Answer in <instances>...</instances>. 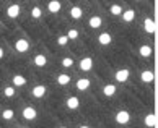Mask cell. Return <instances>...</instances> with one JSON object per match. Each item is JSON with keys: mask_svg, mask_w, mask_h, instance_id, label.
I'll return each mask as SVG.
<instances>
[{"mask_svg": "<svg viewBox=\"0 0 158 128\" xmlns=\"http://www.w3.org/2000/svg\"><path fill=\"white\" fill-rule=\"evenodd\" d=\"M129 120H131V114L127 112V110H121V112L116 114V122L121 125H126L129 123Z\"/></svg>", "mask_w": 158, "mask_h": 128, "instance_id": "6da1fadb", "label": "cell"}, {"mask_svg": "<svg viewBox=\"0 0 158 128\" xmlns=\"http://www.w3.org/2000/svg\"><path fill=\"white\" fill-rule=\"evenodd\" d=\"M143 29L147 31L148 34L156 33V23L152 20V18H147V20H145V23H143Z\"/></svg>", "mask_w": 158, "mask_h": 128, "instance_id": "7a4b0ae2", "label": "cell"}, {"mask_svg": "<svg viewBox=\"0 0 158 128\" xmlns=\"http://www.w3.org/2000/svg\"><path fill=\"white\" fill-rule=\"evenodd\" d=\"M15 49L18 52H26L28 49H30V44H28L26 39H18V41H16V44H15Z\"/></svg>", "mask_w": 158, "mask_h": 128, "instance_id": "3957f363", "label": "cell"}, {"mask_svg": "<svg viewBox=\"0 0 158 128\" xmlns=\"http://www.w3.org/2000/svg\"><path fill=\"white\" fill-rule=\"evenodd\" d=\"M91 67H93L91 57H85V59H81V62H80V68L83 70V72H88V70H91Z\"/></svg>", "mask_w": 158, "mask_h": 128, "instance_id": "277c9868", "label": "cell"}, {"mask_svg": "<svg viewBox=\"0 0 158 128\" xmlns=\"http://www.w3.org/2000/svg\"><path fill=\"white\" fill-rule=\"evenodd\" d=\"M127 78H129V70H127V68L116 72V80H118L119 83H124V81H127Z\"/></svg>", "mask_w": 158, "mask_h": 128, "instance_id": "5b68a950", "label": "cell"}, {"mask_svg": "<svg viewBox=\"0 0 158 128\" xmlns=\"http://www.w3.org/2000/svg\"><path fill=\"white\" fill-rule=\"evenodd\" d=\"M98 41H99V44H101V45H108V44H111L113 37H111V34H108V33H101L98 36Z\"/></svg>", "mask_w": 158, "mask_h": 128, "instance_id": "8992f818", "label": "cell"}, {"mask_svg": "<svg viewBox=\"0 0 158 128\" xmlns=\"http://www.w3.org/2000/svg\"><path fill=\"white\" fill-rule=\"evenodd\" d=\"M23 117H25L26 120H34L36 118V110H34L33 107H26L25 110H23Z\"/></svg>", "mask_w": 158, "mask_h": 128, "instance_id": "52a82bcc", "label": "cell"}, {"mask_svg": "<svg viewBox=\"0 0 158 128\" xmlns=\"http://www.w3.org/2000/svg\"><path fill=\"white\" fill-rule=\"evenodd\" d=\"M140 78H142L143 83H152V81H153V78H155V75H153V72H150V70H147V72H142V75H140Z\"/></svg>", "mask_w": 158, "mask_h": 128, "instance_id": "ba28073f", "label": "cell"}, {"mask_svg": "<svg viewBox=\"0 0 158 128\" xmlns=\"http://www.w3.org/2000/svg\"><path fill=\"white\" fill-rule=\"evenodd\" d=\"M88 88H90V80L81 78V80L77 81V89H80V91H86Z\"/></svg>", "mask_w": 158, "mask_h": 128, "instance_id": "9c48e42d", "label": "cell"}, {"mask_svg": "<svg viewBox=\"0 0 158 128\" xmlns=\"http://www.w3.org/2000/svg\"><path fill=\"white\" fill-rule=\"evenodd\" d=\"M145 125L150 126V128L156 126V115L155 114H148L147 117H145Z\"/></svg>", "mask_w": 158, "mask_h": 128, "instance_id": "30bf717a", "label": "cell"}, {"mask_svg": "<svg viewBox=\"0 0 158 128\" xmlns=\"http://www.w3.org/2000/svg\"><path fill=\"white\" fill-rule=\"evenodd\" d=\"M7 15L10 16V18H16V16L20 15V7H18V5H11V7H8Z\"/></svg>", "mask_w": 158, "mask_h": 128, "instance_id": "8fae6325", "label": "cell"}, {"mask_svg": "<svg viewBox=\"0 0 158 128\" xmlns=\"http://www.w3.org/2000/svg\"><path fill=\"white\" fill-rule=\"evenodd\" d=\"M44 94H46V88H44V86L39 84V86H34V88H33V96L34 97L39 99V97H43Z\"/></svg>", "mask_w": 158, "mask_h": 128, "instance_id": "7c38bea8", "label": "cell"}, {"mask_svg": "<svg viewBox=\"0 0 158 128\" xmlns=\"http://www.w3.org/2000/svg\"><path fill=\"white\" fill-rule=\"evenodd\" d=\"M116 89H118V88H116L114 84H106V86L103 88V92H104V96L111 97V96H114V94H116Z\"/></svg>", "mask_w": 158, "mask_h": 128, "instance_id": "4fadbf2b", "label": "cell"}, {"mask_svg": "<svg viewBox=\"0 0 158 128\" xmlns=\"http://www.w3.org/2000/svg\"><path fill=\"white\" fill-rule=\"evenodd\" d=\"M48 8H49L51 13H59V10H60V2H57V0H52V2H49Z\"/></svg>", "mask_w": 158, "mask_h": 128, "instance_id": "5bb4252c", "label": "cell"}, {"mask_svg": "<svg viewBox=\"0 0 158 128\" xmlns=\"http://www.w3.org/2000/svg\"><path fill=\"white\" fill-rule=\"evenodd\" d=\"M78 97H75V96H72V97H69L67 99V107L69 109H77L78 107Z\"/></svg>", "mask_w": 158, "mask_h": 128, "instance_id": "9a60e30c", "label": "cell"}, {"mask_svg": "<svg viewBox=\"0 0 158 128\" xmlns=\"http://www.w3.org/2000/svg\"><path fill=\"white\" fill-rule=\"evenodd\" d=\"M122 18H124V21L131 23L134 18H135V11H134V10H127V11H124V13H122Z\"/></svg>", "mask_w": 158, "mask_h": 128, "instance_id": "2e32d148", "label": "cell"}, {"mask_svg": "<svg viewBox=\"0 0 158 128\" xmlns=\"http://www.w3.org/2000/svg\"><path fill=\"white\" fill-rule=\"evenodd\" d=\"M26 83L25 76H21V75H15L13 76V86H23Z\"/></svg>", "mask_w": 158, "mask_h": 128, "instance_id": "e0dca14e", "label": "cell"}, {"mask_svg": "<svg viewBox=\"0 0 158 128\" xmlns=\"http://www.w3.org/2000/svg\"><path fill=\"white\" fill-rule=\"evenodd\" d=\"M70 15H72V18L78 20V18H81V15H83V11H81V8H78V7H73L72 10H70Z\"/></svg>", "mask_w": 158, "mask_h": 128, "instance_id": "ac0fdd59", "label": "cell"}, {"mask_svg": "<svg viewBox=\"0 0 158 128\" xmlns=\"http://www.w3.org/2000/svg\"><path fill=\"white\" fill-rule=\"evenodd\" d=\"M57 83L62 84V86H65V84L70 83V76H69V75H59V76H57Z\"/></svg>", "mask_w": 158, "mask_h": 128, "instance_id": "d6986e66", "label": "cell"}, {"mask_svg": "<svg viewBox=\"0 0 158 128\" xmlns=\"http://www.w3.org/2000/svg\"><path fill=\"white\" fill-rule=\"evenodd\" d=\"M46 62H48V60H46V57H44V55H41V54L34 57V63H36L38 67H44V65H46Z\"/></svg>", "mask_w": 158, "mask_h": 128, "instance_id": "ffe728a7", "label": "cell"}, {"mask_svg": "<svg viewBox=\"0 0 158 128\" xmlns=\"http://www.w3.org/2000/svg\"><path fill=\"white\" fill-rule=\"evenodd\" d=\"M140 55L142 57H150L152 55V47L150 45H142V47H140Z\"/></svg>", "mask_w": 158, "mask_h": 128, "instance_id": "44dd1931", "label": "cell"}, {"mask_svg": "<svg viewBox=\"0 0 158 128\" xmlns=\"http://www.w3.org/2000/svg\"><path fill=\"white\" fill-rule=\"evenodd\" d=\"M90 26L91 28H99L101 26V18H99V16H93V18H90Z\"/></svg>", "mask_w": 158, "mask_h": 128, "instance_id": "7402d4cb", "label": "cell"}, {"mask_svg": "<svg viewBox=\"0 0 158 128\" xmlns=\"http://www.w3.org/2000/svg\"><path fill=\"white\" fill-rule=\"evenodd\" d=\"M2 117H3L5 120H10V118H13V110H10V109L3 110V112H2Z\"/></svg>", "mask_w": 158, "mask_h": 128, "instance_id": "603a6c76", "label": "cell"}, {"mask_svg": "<svg viewBox=\"0 0 158 128\" xmlns=\"http://www.w3.org/2000/svg\"><path fill=\"white\" fill-rule=\"evenodd\" d=\"M78 37V31L77 29H70L67 33V39H77Z\"/></svg>", "mask_w": 158, "mask_h": 128, "instance_id": "cb8c5ba5", "label": "cell"}, {"mask_svg": "<svg viewBox=\"0 0 158 128\" xmlns=\"http://www.w3.org/2000/svg\"><path fill=\"white\" fill-rule=\"evenodd\" d=\"M111 13H113V15H121L122 8L119 7V5H113V7H111Z\"/></svg>", "mask_w": 158, "mask_h": 128, "instance_id": "d4e9b609", "label": "cell"}, {"mask_svg": "<svg viewBox=\"0 0 158 128\" xmlns=\"http://www.w3.org/2000/svg\"><path fill=\"white\" fill-rule=\"evenodd\" d=\"M3 92H5V96H7V97H11V96L15 94V89L11 88V86H7V88L3 89Z\"/></svg>", "mask_w": 158, "mask_h": 128, "instance_id": "484cf974", "label": "cell"}, {"mask_svg": "<svg viewBox=\"0 0 158 128\" xmlns=\"http://www.w3.org/2000/svg\"><path fill=\"white\" fill-rule=\"evenodd\" d=\"M31 16H33V18H39V16H41V8L34 7V8L31 10Z\"/></svg>", "mask_w": 158, "mask_h": 128, "instance_id": "4316f807", "label": "cell"}, {"mask_svg": "<svg viewBox=\"0 0 158 128\" xmlns=\"http://www.w3.org/2000/svg\"><path fill=\"white\" fill-rule=\"evenodd\" d=\"M67 42H69L67 36H59V39H57V44H59V45H65Z\"/></svg>", "mask_w": 158, "mask_h": 128, "instance_id": "83f0119b", "label": "cell"}, {"mask_svg": "<svg viewBox=\"0 0 158 128\" xmlns=\"http://www.w3.org/2000/svg\"><path fill=\"white\" fill-rule=\"evenodd\" d=\"M62 65H64V67H72V65H73V60H72V59H64V60H62Z\"/></svg>", "mask_w": 158, "mask_h": 128, "instance_id": "f1b7e54d", "label": "cell"}, {"mask_svg": "<svg viewBox=\"0 0 158 128\" xmlns=\"http://www.w3.org/2000/svg\"><path fill=\"white\" fill-rule=\"evenodd\" d=\"M2 57H3V49L0 47V59H2Z\"/></svg>", "mask_w": 158, "mask_h": 128, "instance_id": "f546056e", "label": "cell"}, {"mask_svg": "<svg viewBox=\"0 0 158 128\" xmlns=\"http://www.w3.org/2000/svg\"><path fill=\"white\" fill-rule=\"evenodd\" d=\"M78 128H88V126H86V125H83V126H78Z\"/></svg>", "mask_w": 158, "mask_h": 128, "instance_id": "4dcf8cb0", "label": "cell"}, {"mask_svg": "<svg viewBox=\"0 0 158 128\" xmlns=\"http://www.w3.org/2000/svg\"><path fill=\"white\" fill-rule=\"evenodd\" d=\"M60 128H65V126H60Z\"/></svg>", "mask_w": 158, "mask_h": 128, "instance_id": "1f68e13d", "label": "cell"}]
</instances>
